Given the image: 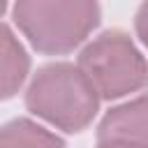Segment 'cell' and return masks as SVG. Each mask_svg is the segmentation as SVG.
Returning <instances> with one entry per match:
<instances>
[{
	"label": "cell",
	"instance_id": "obj_7",
	"mask_svg": "<svg viewBox=\"0 0 148 148\" xmlns=\"http://www.w3.org/2000/svg\"><path fill=\"white\" fill-rule=\"evenodd\" d=\"M134 30L141 39V44L148 49V0H143L136 9V16H134Z\"/></svg>",
	"mask_w": 148,
	"mask_h": 148
},
{
	"label": "cell",
	"instance_id": "obj_3",
	"mask_svg": "<svg viewBox=\"0 0 148 148\" xmlns=\"http://www.w3.org/2000/svg\"><path fill=\"white\" fill-rule=\"evenodd\" d=\"M76 67L99 99H120L148 86V60L123 30H104L79 53Z\"/></svg>",
	"mask_w": 148,
	"mask_h": 148
},
{
	"label": "cell",
	"instance_id": "obj_4",
	"mask_svg": "<svg viewBox=\"0 0 148 148\" xmlns=\"http://www.w3.org/2000/svg\"><path fill=\"white\" fill-rule=\"evenodd\" d=\"M127 141L148 148V92L104 113L97 125V141Z\"/></svg>",
	"mask_w": 148,
	"mask_h": 148
},
{
	"label": "cell",
	"instance_id": "obj_9",
	"mask_svg": "<svg viewBox=\"0 0 148 148\" xmlns=\"http://www.w3.org/2000/svg\"><path fill=\"white\" fill-rule=\"evenodd\" d=\"M5 9H7V0H0V16L5 14Z\"/></svg>",
	"mask_w": 148,
	"mask_h": 148
},
{
	"label": "cell",
	"instance_id": "obj_5",
	"mask_svg": "<svg viewBox=\"0 0 148 148\" xmlns=\"http://www.w3.org/2000/svg\"><path fill=\"white\" fill-rule=\"evenodd\" d=\"M30 72V56L14 35V30L0 21V99L14 97L25 83Z\"/></svg>",
	"mask_w": 148,
	"mask_h": 148
},
{
	"label": "cell",
	"instance_id": "obj_8",
	"mask_svg": "<svg viewBox=\"0 0 148 148\" xmlns=\"http://www.w3.org/2000/svg\"><path fill=\"white\" fill-rule=\"evenodd\" d=\"M95 148H146V146H139V143H127V141H113V139H106V141H97Z\"/></svg>",
	"mask_w": 148,
	"mask_h": 148
},
{
	"label": "cell",
	"instance_id": "obj_6",
	"mask_svg": "<svg viewBox=\"0 0 148 148\" xmlns=\"http://www.w3.org/2000/svg\"><path fill=\"white\" fill-rule=\"evenodd\" d=\"M0 148H67L51 130L30 118H14L0 127Z\"/></svg>",
	"mask_w": 148,
	"mask_h": 148
},
{
	"label": "cell",
	"instance_id": "obj_2",
	"mask_svg": "<svg viewBox=\"0 0 148 148\" xmlns=\"http://www.w3.org/2000/svg\"><path fill=\"white\" fill-rule=\"evenodd\" d=\"M14 23L44 56H65L81 46L99 23L97 0H16Z\"/></svg>",
	"mask_w": 148,
	"mask_h": 148
},
{
	"label": "cell",
	"instance_id": "obj_1",
	"mask_svg": "<svg viewBox=\"0 0 148 148\" xmlns=\"http://www.w3.org/2000/svg\"><path fill=\"white\" fill-rule=\"evenodd\" d=\"M25 106L62 132L86 130L99 111V95L74 62H49L35 72L25 90Z\"/></svg>",
	"mask_w": 148,
	"mask_h": 148
}]
</instances>
